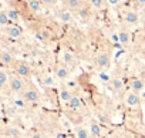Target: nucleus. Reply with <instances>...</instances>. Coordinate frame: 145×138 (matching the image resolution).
I'll return each mask as SVG.
<instances>
[{"label":"nucleus","mask_w":145,"mask_h":138,"mask_svg":"<svg viewBox=\"0 0 145 138\" xmlns=\"http://www.w3.org/2000/svg\"><path fill=\"white\" fill-rule=\"evenodd\" d=\"M26 83H24V78L19 77V76H12L10 77V83H9V90L10 93H14V94H23V91L26 90Z\"/></svg>","instance_id":"f257e3e1"},{"label":"nucleus","mask_w":145,"mask_h":138,"mask_svg":"<svg viewBox=\"0 0 145 138\" xmlns=\"http://www.w3.org/2000/svg\"><path fill=\"white\" fill-rule=\"evenodd\" d=\"M22 95H23V98L26 100L27 104H37L40 101V91L34 86H27Z\"/></svg>","instance_id":"f03ea898"},{"label":"nucleus","mask_w":145,"mask_h":138,"mask_svg":"<svg viewBox=\"0 0 145 138\" xmlns=\"http://www.w3.org/2000/svg\"><path fill=\"white\" fill-rule=\"evenodd\" d=\"M14 73L16 76L22 77V78H29L31 76V70H30V65L24 61H16L14 64Z\"/></svg>","instance_id":"7ed1b4c3"},{"label":"nucleus","mask_w":145,"mask_h":138,"mask_svg":"<svg viewBox=\"0 0 145 138\" xmlns=\"http://www.w3.org/2000/svg\"><path fill=\"white\" fill-rule=\"evenodd\" d=\"M122 100H124V104L125 105H128V107H138L139 105V101H141V95L138 94V93H134V91H127L125 94H124V97H122Z\"/></svg>","instance_id":"20e7f679"},{"label":"nucleus","mask_w":145,"mask_h":138,"mask_svg":"<svg viewBox=\"0 0 145 138\" xmlns=\"http://www.w3.org/2000/svg\"><path fill=\"white\" fill-rule=\"evenodd\" d=\"M111 64V58L107 53H100L97 57H95V65L100 68V70H107Z\"/></svg>","instance_id":"39448f33"},{"label":"nucleus","mask_w":145,"mask_h":138,"mask_svg":"<svg viewBox=\"0 0 145 138\" xmlns=\"http://www.w3.org/2000/svg\"><path fill=\"white\" fill-rule=\"evenodd\" d=\"M128 86H129V90H131V91L138 93V94H141V93L145 90V83H144V80L139 78V77H132V78H129Z\"/></svg>","instance_id":"423d86ee"},{"label":"nucleus","mask_w":145,"mask_h":138,"mask_svg":"<svg viewBox=\"0 0 145 138\" xmlns=\"http://www.w3.org/2000/svg\"><path fill=\"white\" fill-rule=\"evenodd\" d=\"M72 97H74V93H72V90L70 87H61L58 90V98L63 104H68Z\"/></svg>","instance_id":"0eeeda50"},{"label":"nucleus","mask_w":145,"mask_h":138,"mask_svg":"<svg viewBox=\"0 0 145 138\" xmlns=\"http://www.w3.org/2000/svg\"><path fill=\"white\" fill-rule=\"evenodd\" d=\"M0 61H2L3 67H10V65L14 67V64H16L13 54L10 51H7V50H2V51H0Z\"/></svg>","instance_id":"6e6552de"},{"label":"nucleus","mask_w":145,"mask_h":138,"mask_svg":"<svg viewBox=\"0 0 145 138\" xmlns=\"http://www.w3.org/2000/svg\"><path fill=\"white\" fill-rule=\"evenodd\" d=\"M122 19H124V22H125L127 24H131V26H135V24H138V22H139V16H138V13L134 12V10H125V12L122 13Z\"/></svg>","instance_id":"1a4fd4ad"},{"label":"nucleus","mask_w":145,"mask_h":138,"mask_svg":"<svg viewBox=\"0 0 145 138\" xmlns=\"http://www.w3.org/2000/svg\"><path fill=\"white\" fill-rule=\"evenodd\" d=\"M56 78L60 80V81H67L70 78V70L65 64H61V65H57L56 67Z\"/></svg>","instance_id":"9d476101"},{"label":"nucleus","mask_w":145,"mask_h":138,"mask_svg":"<svg viewBox=\"0 0 145 138\" xmlns=\"http://www.w3.org/2000/svg\"><path fill=\"white\" fill-rule=\"evenodd\" d=\"M6 34H7L10 39L17 40V39H20V37H22L23 30H22V27H20V26H17V24H10V26L6 29Z\"/></svg>","instance_id":"9b49d317"},{"label":"nucleus","mask_w":145,"mask_h":138,"mask_svg":"<svg viewBox=\"0 0 145 138\" xmlns=\"http://www.w3.org/2000/svg\"><path fill=\"white\" fill-rule=\"evenodd\" d=\"M58 20L61 23H64V24H70V23L74 22V13H72L71 10H68V9H64V10H61L58 13Z\"/></svg>","instance_id":"f8f14e48"},{"label":"nucleus","mask_w":145,"mask_h":138,"mask_svg":"<svg viewBox=\"0 0 145 138\" xmlns=\"http://www.w3.org/2000/svg\"><path fill=\"white\" fill-rule=\"evenodd\" d=\"M108 87H110V90L112 93H121L124 90V81L120 77H112V80L110 81Z\"/></svg>","instance_id":"ddd939ff"},{"label":"nucleus","mask_w":145,"mask_h":138,"mask_svg":"<svg viewBox=\"0 0 145 138\" xmlns=\"http://www.w3.org/2000/svg\"><path fill=\"white\" fill-rule=\"evenodd\" d=\"M88 129H90V134H91L93 138H100L101 134H103L101 125H100L97 121H94V120H91V121L88 122Z\"/></svg>","instance_id":"4468645a"},{"label":"nucleus","mask_w":145,"mask_h":138,"mask_svg":"<svg viewBox=\"0 0 145 138\" xmlns=\"http://www.w3.org/2000/svg\"><path fill=\"white\" fill-rule=\"evenodd\" d=\"M118 40H120V44L121 46H128L131 43V33L125 29L120 30L118 31Z\"/></svg>","instance_id":"2eb2a0df"},{"label":"nucleus","mask_w":145,"mask_h":138,"mask_svg":"<svg viewBox=\"0 0 145 138\" xmlns=\"http://www.w3.org/2000/svg\"><path fill=\"white\" fill-rule=\"evenodd\" d=\"M65 6L68 10L71 12H78L80 9H83V0H65Z\"/></svg>","instance_id":"dca6fc26"},{"label":"nucleus","mask_w":145,"mask_h":138,"mask_svg":"<svg viewBox=\"0 0 145 138\" xmlns=\"http://www.w3.org/2000/svg\"><path fill=\"white\" fill-rule=\"evenodd\" d=\"M10 77H12V76H9V73L6 71V67L0 68V87H2V88H6V87H9Z\"/></svg>","instance_id":"f3484780"},{"label":"nucleus","mask_w":145,"mask_h":138,"mask_svg":"<svg viewBox=\"0 0 145 138\" xmlns=\"http://www.w3.org/2000/svg\"><path fill=\"white\" fill-rule=\"evenodd\" d=\"M27 6H29V10H30V12H33V13H40L44 5H43L41 0H29Z\"/></svg>","instance_id":"a211bd4d"},{"label":"nucleus","mask_w":145,"mask_h":138,"mask_svg":"<svg viewBox=\"0 0 145 138\" xmlns=\"http://www.w3.org/2000/svg\"><path fill=\"white\" fill-rule=\"evenodd\" d=\"M6 135H7L9 138H23V132H22V129L17 128V127H14V125L7 127V129H6Z\"/></svg>","instance_id":"6ab92c4d"},{"label":"nucleus","mask_w":145,"mask_h":138,"mask_svg":"<svg viewBox=\"0 0 145 138\" xmlns=\"http://www.w3.org/2000/svg\"><path fill=\"white\" fill-rule=\"evenodd\" d=\"M76 137H77V138H90L91 134H90L88 127H84V125L76 127Z\"/></svg>","instance_id":"aec40b11"},{"label":"nucleus","mask_w":145,"mask_h":138,"mask_svg":"<svg viewBox=\"0 0 145 138\" xmlns=\"http://www.w3.org/2000/svg\"><path fill=\"white\" fill-rule=\"evenodd\" d=\"M67 105H68L70 110H78L80 107H83V100H81L80 95H76V94H74V97L71 98V101H70Z\"/></svg>","instance_id":"412c9836"},{"label":"nucleus","mask_w":145,"mask_h":138,"mask_svg":"<svg viewBox=\"0 0 145 138\" xmlns=\"http://www.w3.org/2000/svg\"><path fill=\"white\" fill-rule=\"evenodd\" d=\"M10 24H13V23L10 22V17H9L7 12L2 10V12H0V26H2L3 29H7Z\"/></svg>","instance_id":"4be33fe9"},{"label":"nucleus","mask_w":145,"mask_h":138,"mask_svg":"<svg viewBox=\"0 0 145 138\" xmlns=\"http://www.w3.org/2000/svg\"><path fill=\"white\" fill-rule=\"evenodd\" d=\"M61 58H63V61H64L65 65H71L72 63L76 61V57H74V54H72L71 51H64Z\"/></svg>","instance_id":"5701e85b"},{"label":"nucleus","mask_w":145,"mask_h":138,"mask_svg":"<svg viewBox=\"0 0 145 138\" xmlns=\"http://www.w3.org/2000/svg\"><path fill=\"white\" fill-rule=\"evenodd\" d=\"M7 14H9V17H10V22H12L13 24H16V23L20 20V13H19L16 9H13V7H10V9L7 10Z\"/></svg>","instance_id":"b1692460"},{"label":"nucleus","mask_w":145,"mask_h":138,"mask_svg":"<svg viewBox=\"0 0 145 138\" xmlns=\"http://www.w3.org/2000/svg\"><path fill=\"white\" fill-rule=\"evenodd\" d=\"M43 84H44L46 87H54V86H56V80H54L53 77L47 76V77L43 78Z\"/></svg>","instance_id":"393cba45"},{"label":"nucleus","mask_w":145,"mask_h":138,"mask_svg":"<svg viewBox=\"0 0 145 138\" xmlns=\"http://www.w3.org/2000/svg\"><path fill=\"white\" fill-rule=\"evenodd\" d=\"M90 5H91L94 9L100 10V9L104 7V0H90Z\"/></svg>","instance_id":"a878e982"},{"label":"nucleus","mask_w":145,"mask_h":138,"mask_svg":"<svg viewBox=\"0 0 145 138\" xmlns=\"http://www.w3.org/2000/svg\"><path fill=\"white\" fill-rule=\"evenodd\" d=\"M77 14H78L80 19H87V17H88V9L83 7V9H80V10L77 12Z\"/></svg>","instance_id":"bb28decb"},{"label":"nucleus","mask_w":145,"mask_h":138,"mask_svg":"<svg viewBox=\"0 0 145 138\" xmlns=\"http://www.w3.org/2000/svg\"><path fill=\"white\" fill-rule=\"evenodd\" d=\"M100 80H101L103 83H105V84H110V81L112 80V77H110L107 73H101V74H100Z\"/></svg>","instance_id":"cd10ccee"},{"label":"nucleus","mask_w":145,"mask_h":138,"mask_svg":"<svg viewBox=\"0 0 145 138\" xmlns=\"http://www.w3.org/2000/svg\"><path fill=\"white\" fill-rule=\"evenodd\" d=\"M26 100L24 98H16L14 100V105H17V107H20V108H24L26 107Z\"/></svg>","instance_id":"c85d7f7f"},{"label":"nucleus","mask_w":145,"mask_h":138,"mask_svg":"<svg viewBox=\"0 0 145 138\" xmlns=\"http://www.w3.org/2000/svg\"><path fill=\"white\" fill-rule=\"evenodd\" d=\"M41 2H43L44 6H54L57 0H41Z\"/></svg>","instance_id":"c756f323"},{"label":"nucleus","mask_w":145,"mask_h":138,"mask_svg":"<svg viewBox=\"0 0 145 138\" xmlns=\"http://www.w3.org/2000/svg\"><path fill=\"white\" fill-rule=\"evenodd\" d=\"M105 2H107L110 6H112V7H117V6L120 5V0H105Z\"/></svg>","instance_id":"7c9ffc66"},{"label":"nucleus","mask_w":145,"mask_h":138,"mask_svg":"<svg viewBox=\"0 0 145 138\" xmlns=\"http://www.w3.org/2000/svg\"><path fill=\"white\" fill-rule=\"evenodd\" d=\"M30 138H43V135H41L40 132H33V134L30 135Z\"/></svg>","instance_id":"2f4dec72"},{"label":"nucleus","mask_w":145,"mask_h":138,"mask_svg":"<svg viewBox=\"0 0 145 138\" xmlns=\"http://www.w3.org/2000/svg\"><path fill=\"white\" fill-rule=\"evenodd\" d=\"M63 124H64V127H65V128H70V121H67V120H63Z\"/></svg>","instance_id":"473e14b6"},{"label":"nucleus","mask_w":145,"mask_h":138,"mask_svg":"<svg viewBox=\"0 0 145 138\" xmlns=\"http://www.w3.org/2000/svg\"><path fill=\"white\" fill-rule=\"evenodd\" d=\"M137 3H139L141 6H145V0H137Z\"/></svg>","instance_id":"72a5a7b5"},{"label":"nucleus","mask_w":145,"mask_h":138,"mask_svg":"<svg viewBox=\"0 0 145 138\" xmlns=\"http://www.w3.org/2000/svg\"><path fill=\"white\" fill-rule=\"evenodd\" d=\"M141 98H144V101H145V90L141 93Z\"/></svg>","instance_id":"f704fd0d"},{"label":"nucleus","mask_w":145,"mask_h":138,"mask_svg":"<svg viewBox=\"0 0 145 138\" xmlns=\"http://www.w3.org/2000/svg\"><path fill=\"white\" fill-rule=\"evenodd\" d=\"M57 138H65V137H64V134H58V137H57Z\"/></svg>","instance_id":"c9c22d12"},{"label":"nucleus","mask_w":145,"mask_h":138,"mask_svg":"<svg viewBox=\"0 0 145 138\" xmlns=\"http://www.w3.org/2000/svg\"><path fill=\"white\" fill-rule=\"evenodd\" d=\"M108 138H117V137H115V135H110Z\"/></svg>","instance_id":"e433bc0d"},{"label":"nucleus","mask_w":145,"mask_h":138,"mask_svg":"<svg viewBox=\"0 0 145 138\" xmlns=\"http://www.w3.org/2000/svg\"><path fill=\"white\" fill-rule=\"evenodd\" d=\"M2 2H9V0H2Z\"/></svg>","instance_id":"4c0bfd02"},{"label":"nucleus","mask_w":145,"mask_h":138,"mask_svg":"<svg viewBox=\"0 0 145 138\" xmlns=\"http://www.w3.org/2000/svg\"><path fill=\"white\" fill-rule=\"evenodd\" d=\"M144 108H145V104H144Z\"/></svg>","instance_id":"58836bf2"}]
</instances>
